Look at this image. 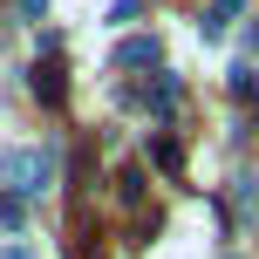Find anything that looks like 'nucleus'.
<instances>
[{
	"label": "nucleus",
	"mask_w": 259,
	"mask_h": 259,
	"mask_svg": "<svg viewBox=\"0 0 259 259\" xmlns=\"http://www.w3.org/2000/svg\"><path fill=\"white\" fill-rule=\"evenodd\" d=\"M48 184H55V143H27V150L0 157V191L7 198H34Z\"/></svg>",
	"instance_id": "1"
},
{
	"label": "nucleus",
	"mask_w": 259,
	"mask_h": 259,
	"mask_svg": "<svg viewBox=\"0 0 259 259\" xmlns=\"http://www.w3.org/2000/svg\"><path fill=\"white\" fill-rule=\"evenodd\" d=\"M116 68H157V34H130L116 48Z\"/></svg>",
	"instance_id": "3"
},
{
	"label": "nucleus",
	"mask_w": 259,
	"mask_h": 259,
	"mask_svg": "<svg viewBox=\"0 0 259 259\" xmlns=\"http://www.w3.org/2000/svg\"><path fill=\"white\" fill-rule=\"evenodd\" d=\"M116 191H123V205H137V198H143V170H123Z\"/></svg>",
	"instance_id": "10"
},
{
	"label": "nucleus",
	"mask_w": 259,
	"mask_h": 259,
	"mask_svg": "<svg viewBox=\"0 0 259 259\" xmlns=\"http://www.w3.org/2000/svg\"><path fill=\"white\" fill-rule=\"evenodd\" d=\"M232 205H239V219H246V225H259V178H252V170H239V178H232Z\"/></svg>",
	"instance_id": "4"
},
{
	"label": "nucleus",
	"mask_w": 259,
	"mask_h": 259,
	"mask_svg": "<svg viewBox=\"0 0 259 259\" xmlns=\"http://www.w3.org/2000/svg\"><path fill=\"white\" fill-rule=\"evenodd\" d=\"M150 164H157V170H184V150H178V137H150Z\"/></svg>",
	"instance_id": "7"
},
{
	"label": "nucleus",
	"mask_w": 259,
	"mask_h": 259,
	"mask_svg": "<svg viewBox=\"0 0 259 259\" xmlns=\"http://www.w3.org/2000/svg\"><path fill=\"white\" fill-rule=\"evenodd\" d=\"M27 89H34L48 109H62V96H68V82H62V62H34V68H27Z\"/></svg>",
	"instance_id": "2"
},
{
	"label": "nucleus",
	"mask_w": 259,
	"mask_h": 259,
	"mask_svg": "<svg viewBox=\"0 0 259 259\" xmlns=\"http://www.w3.org/2000/svg\"><path fill=\"white\" fill-rule=\"evenodd\" d=\"M178 96H184V82H178V75H157V89H150V96H143V103H150V116H157V123H164V116H170V109H178Z\"/></svg>",
	"instance_id": "6"
},
{
	"label": "nucleus",
	"mask_w": 259,
	"mask_h": 259,
	"mask_svg": "<svg viewBox=\"0 0 259 259\" xmlns=\"http://www.w3.org/2000/svg\"><path fill=\"white\" fill-rule=\"evenodd\" d=\"M239 7H246V0H211V7H205V21H198V34H205V41H219L225 27H232V14H239Z\"/></svg>",
	"instance_id": "5"
},
{
	"label": "nucleus",
	"mask_w": 259,
	"mask_h": 259,
	"mask_svg": "<svg viewBox=\"0 0 259 259\" xmlns=\"http://www.w3.org/2000/svg\"><path fill=\"white\" fill-rule=\"evenodd\" d=\"M0 225H7V232H21V225H27V205H21V198H0Z\"/></svg>",
	"instance_id": "8"
},
{
	"label": "nucleus",
	"mask_w": 259,
	"mask_h": 259,
	"mask_svg": "<svg viewBox=\"0 0 259 259\" xmlns=\"http://www.w3.org/2000/svg\"><path fill=\"white\" fill-rule=\"evenodd\" d=\"M21 14H27V21H41V14H48V0H21Z\"/></svg>",
	"instance_id": "11"
},
{
	"label": "nucleus",
	"mask_w": 259,
	"mask_h": 259,
	"mask_svg": "<svg viewBox=\"0 0 259 259\" xmlns=\"http://www.w3.org/2000/svg\"><path fill=\"white\" fill-rule=\"evenodd\" d=\"M232 96H239V103H252V96H259V75H252V68H232Z\"/></svg>",
	"instance_id": "9"
},
{
	"label": "nucleus",
	"mask_w": 259,
	"mask_h": 259,
	"mask_svg": "<svg viewBox=\"0 0 259 259\" xmlns=\"http://www.w3.org/2000/svg\"><path fill=\"white\" fill-rule=\"evenodd\" d=\"M0 259H27V246H0Z\"/></svg>",
	"instance_id": "12"
}]
</instances>
